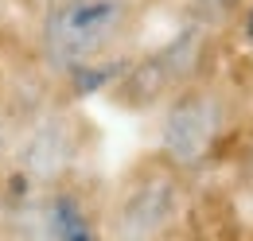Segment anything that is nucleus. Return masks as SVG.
<instances>
[{"instance_id": "1", "label": "nucleus", "mask_w": 253, "mask_h": 241, "mask_svg": "<svg viewBox=\"0 0 253 241\" xmlns=\"http://www.w3.org/2000/svg\"><path fill=\"white\" fill-rule=\"evenodd\" d=\"M140 16V0H59L43 8L39 51L63 74L105 66Z\"/></svg>"}, {"instance_id": "2", "label": "nucleus", "mask_w": 253, "mask_h": 241, "mask_svg": "<svg viewBox=\"0 0 253 241\" xmlns=\"http://www.w3.org/2000/svg\"><path fill=\"white\" fill-rule=\"evenodd\" d=\"M187 206V171L168 163L164 156H148L128 171L105 214L113 241H160Z\"/></svg>"}, {"instance_id": "4", "label": "nucleus", "mask_w": 253, "mask_h": 241, "mask_svg": "<svg viewBox=\"0 0 253 241\" xmlns=\"http://www.w3.org/2000/svg\"><path fill=\"white\" fill-rule=\"evenodd\" d=\"M70 156H74V140L66 132L63 117H51L47 124H39L32 132V140L20 148V163L32 171L35 179H55L70 163Z\"/></svg>"}, {"instance_id": "7", "label": "nucleus", "mask_w": 253, "mask_h": 241, "mask_svg": "<svg viewBox=\"0 0 253 241\" xmlns=\"http://www.w3.org/2000/svg\"><path fill=\"white\" fill-rule=\"evenodd\" d=\"M32 4H39V8H51V4H59V0H32Z\"/></svg>"}, {"instance_id": "5", "label": "nucleus", "mask_w": 253, "mask_h": 241, "mask_svg": "<svg viewBox=\"0 0 253 241\" xmlns=\"http://www.w3.org/2000/svg\"><path fill=\"white\" fill-rule=\"evenodd\" d=\"M207 20H226V16H234V12H242L250 0H191Z\"/></svg>"}, {"instance_id": "3", "label": "nucleus", "mask_w": 253, "mask_h": 241, "mask_svg": "<svg viewBox=\"0 0 253 241\" xmlns=\"http://www.w3.org/2000/svg\"><path fill=\"white\" fill-rule=\"evenodd\" d=\"M226 120L230 109L214 86H179L160 117V156L191 175L214 156Z\"/></svg>"}, {"instance_id": "6", "label": "nucleus", "mask_w": 253, "mask_h": 241, "mask_svg": "<svg viewBox=\"0 0 253 241\" xmlns=\"http://www.w3.org/2000/svg\"><path fill=\"white\" fill-rule=\"evenodd\" d=\"M8 156V120H4V113H0V160Z\"/></svg>"}]
</instances>
